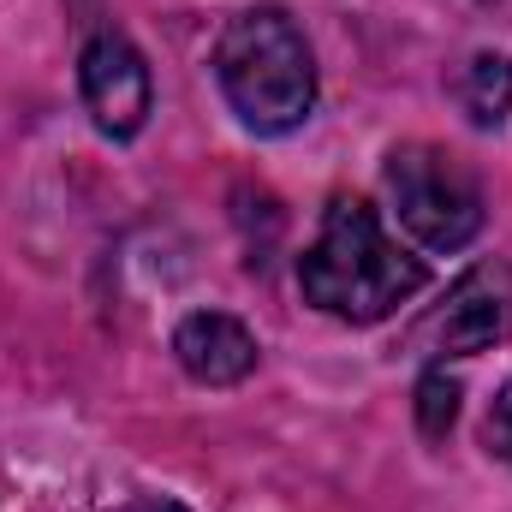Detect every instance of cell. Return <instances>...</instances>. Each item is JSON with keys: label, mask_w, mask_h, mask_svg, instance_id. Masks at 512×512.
<instances>
[{"label": "cell", "mask_w": 512, "mask_h": 512, "mask_svg": "<svg viewBox=\"0 0 512 512\" xmlns=\"http://www.w3.org/2000/svg\"><path fill=\"white\" fill-rule=\"evenodd\" d=\"M423 280H429V268L387 239L364 197H334L316 245L298 262L304 304H316L322 316L352 322V328H370V322L393 316Z\"/></svg>", "instance_id": "cell-1"}, {"label": "cell", "mask_w": 512, "mask_h": 512, "mask_svg": "<svg viewBox=\"0 0 512 512\" xmlns=\"http://www.w3.org/2000/svg\"><path fill=\"white\" fill-rule=\"evenodd\" d=\"M215 78L239 126L286 137L316 108V54L286 6H245L215 42Z\"/></svg>", "instance_id": "cell-2"}, {"label": "cell", "mask_w": 512, "mask_h": 512, "mask_svg": "<svg viewBox=\"0 0 512 512\" xmlns=\"http://www.w3.org/2000/svg\"><path fill=\"white\" fill-rule=\"evenodd\" d=\"M387 197L423 251H465L483 233V185L441 143H399L387 155Z\"/></svg>", "instance_id": "cell-3"}, {"label": "cell", "mask_w": 512, "mask_h": 512, "mask_svg": "<svg viewBox=\"0 0 512 512\" xmlns=\"http://www.w3.org/2000/svg\"><path fill=\"white\" fill-rule=\"evenodd\" d=\"M512 310V274L507 268H471L423 322H417V352L423 358H477L483 346L501 340Z\"/></svg>", "instance_id": "cell-4"}, {"label": "cell", "mask_w": 512, "mask_h": 512, "mask_svg": "<svg viewBox=\"0 0 512 512\" xmlns=\"http://www.w3.org/2000/svg\"><path fill=\"white\" fill-rule=\"evenodd\" d=\"M78 84H84V108H90L96 131L114 137V143L137 137L143 120H149V108H155V84H149L143 54L131 48L126 36H114V30L90 36V48L78 60Z\"/></svg>", "instance_id": "cell-5"}, {"label": "cell", "mask_w": 512, "mask_h": 512, "mask_svg": "<svg viewBox=\"0 0 512 512\" xmlns=\"http://www.w3.org/2000/svg\"><path fill=\"white\" fill-rule=\"evenodd\" d=\"M173 358H179V370H185L191 382L239 387L256 370L262 346H256V334L239 316H227V310H191V316L173 328Z\"/></svg>", "instance_id": "cell-6"}, {"label": "cell", "mask_w": 512, "mask_h": 512, "mask_svg": "<svg viewBox=\"0 0 512 512\" xmlns=\"http://www.w3.org/2000/svg\"><path fill=\"white\" fill-rule=\"evenodd\" d=\"M459 102L465 120L477 131H501L512 114V60L507 54H471L465 78H459Z\"/></svg>", "instance_id": "cell-7"}, {"label": "cell", "mask_w": 512, "mask_h": 512, "mask_svg": "<svg viewBox=\"0 0 512 512\" xmlns=\"http://www.w3.org/2000/svg\"><path fill=\"white\" fill-rule=\"evenodd\" d=\"M417 417H423V435H447L453 417H459V382L447 370H429L417 382Z\"/></svg>", "instance_id": "cell-8"}, {"label": "cell", "mask_w": 512, "mask_h": 512, "mask_svg": "<svg viewBox=\"0 0 512 512\" xmlns=\"http://www.w3.org/2000/svg\"><path fill=\"white\" fill-rule=\"evenodd\" d=\"M483 441H489V453H495V459H507V465H512V382L501 387V393H495V405H489Z\"/></svg>", "instance_id": "cell-9"}]
</instances>
